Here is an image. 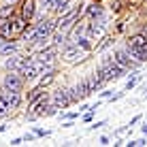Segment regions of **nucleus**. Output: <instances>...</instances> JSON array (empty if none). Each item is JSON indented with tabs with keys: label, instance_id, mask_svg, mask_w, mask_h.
Here are the masks:
<instances>
[{
	"label": "nucleus",
	"instance_id": "nucleus-1",
	"mask_svg": "<svg viewBox=\"0 0 147 147\" xmlns=\"http://www.w3.org/2000/svg\"><path fill=\"white\" fill-rule=\"evenodd\" d=\"M51 102L58 109L64 111V109H68L70 105L79 102V96H77V92H75V88H60V90H55V92L51 94Z\"/></svg>",
	"mask_w": 147,
	"mask_h": 147
},
{
	"label": "nucleus",
	"instance_id": "nucleus-2",
	"mask_svg": "<svg viewBox=\"0 0 147 147\" xmlns=\"http://www.w3.org/2000/svg\"><path fill=\"white\" fill-rule=\"evenodd\" d=\"M81 13H83L81 4H77L75 9H70V11H66V13H62L58 19H55V28H58V30H68V28H73L75 24L79 22Z\"/></svg>",
	"mask_w": 147,
	"mask_h": 147
},
{
	"label": "nucleus",
	"instance_id": "nucleus-3",
	"mask_svg": "<svg viewBox=\"0 0 147 147\" xmlns=\"http://www.w3.org/2000/svg\"><path fill=\"white\" fill-rule=\"evenodd\" d=\"M62 58L70 64H77V62H83L85 60V51L75 45L73 38H68L66 43H64V47H62Z\"/></svg>",
	"mask_w": 147,
	"mask_h": 147
},
{
	"label": "nucleus",
	"instance_id": "nucleus-4",
	"mask_svg": "<svg viewBox=\"0 0 147 147\" xmlns=\"http://www.w3.org/2000/svg\"><path fill=\"white\" fill-rule=\"evenodd\" d=\"M113 58H115V62L121 64L126 70H136V68H139V64H141V62H136L132 55L126 51V47H124V49H115V51H113Z\"/></svg>",
	"mask_w": 147,
	"mask_h": 147
},
{
	"label": "nucleus",
	"instance_id": "nucleus-5",
	"mask_svg": "<svg viewBox=\"0 0 147 147\" xmlns=\"http://www.w3.org/2000/svg\"><path fill=\"white\" fill-rule=\"evenodd\" d=\"M24 83H26V79L19 73H9V75H4V79H2V85L7 90H24Z\"/></svg>",
	"mask_w": 147,
	"mask_h": 147
},
{
	"label": "nucleus",
	"instance_id": "nucleus-6",
	"mask_svg": "<svg viewBox=\"0 0 147 147\" xmlns=\"http://www.w3.org/2000/svg\"><path fill=\"white\" fill-rule=\"evenodd\" d=\"M75 92H77V96H79V102L83 98H88L90 94H94V85H92V79H81L77 85H75Z\"/></svg>",
	"mask_w": 147,
	"mask_h": 147
},
{
	"label": "nucleus",
	"instance_id": "nucleus-7",
	"mask_svg": "<svg viewBox=\"0 0 147 147\" xmlns=\"http://www.w3.org/2000/svg\"><path fill=\"white\" fill-rule=\"evenodd\" d=\"M55 55H58V45H49V47H43V49H38L36 58H38V60H43L45 64H53Z\"/></svg>",
	"mask_w": 147,
	"mask_h": 147
},
{
	"label": "nucleus",
	"instance_id": "nucleus-8",
	"mask_svg": "<svg viewBox=\"0 0 147 147\" xmlns=\"http://www.w3.org/2000/svg\"><path fill=\"white\" fill-rule=\"evenodd\" d=\"M126 51H128L136 62H147V47H141V45H132L126 43Z\"/></svg>",
	"mask_w": 147,
	"mask_h": 147
},
{
	"label": "nucleus",
	"instance_id": "nucleus-9",
	"mask_svg": "<svg viewBox=\"0 0 147 147\" xmlns=\"http://www.w3.org/2000/svg\"><path fill=\"white\" fill-rule=\"evenodd\" d=\"M34 11H36L34 0H22V4H19V13H22V17H26L28 22H32V19H34Z\"/></svg>",
	"mask_w": 147,
	"mask_h": 147
},
{
	"label": "nucleus",
	"instance_id": "nucleus-10",
	"mask_svg": "<svg viewBox=\"0 0 147 147\" xmlns=\"http://www.w3.org/2000/svg\"><path fill=\"white\" fill-rule=\"evenodd\" d=\"M15 51H17V43H15L13 38H4L0 36V55H13Z\"/></svg>",
	"mask_w": 147,
	"mask_h": 147
},
{
	"label": "nucleus",
	"instance_id": "nucleus-11",
	"mask_svg": "<svg viewBox=\"0 0 147 147\" xmlns=\"http://www.w3.org/2000/svg\"><path fill=\"white\" fill-rule=\"evenodd\" d=\"M22 58H24V55H15V53L9 55L7 62H4V68H7L9 73H17L19 66H22Z\"/></svg>",
	"mask_w": 147,
	"mask_h": 147
},
{
	"label": "nucleus",
	"instance_id": "nucleus-12",
	"mask_svg": "<svg viewBox=\"0 0 147 147\" xmlns=\"http://www.w3.org/2000/svg\"><path fill=\"white\" fill-rule=\"evenodd\" d=\"M85 13H88V17H90V19H100V17L105 15V9H102V4L92 2V4L88 7V11H85Z\"/></svg>",
	"mask_w": 147,
	"mask_h": 147
},
{
	"label": "nucleus",
	"instance_id": "nucleus-13",
	"mask_svg": "<svg viewBox=\"0 0 147 147\" xmlns=\"http://www.w3.org/2000/svg\"><path fill=\"white\" fill-rule=\"evenodd\" d=\"M9 92V102H11V111L22 107V90H7Z\"/></svg>",
	"mask_w": 147,
	"mask_h": 147
},
{
	"label": "nucleus",
	"instance_id": "nucleus-14",
	"mask_svg": "<svg viewBox=\"0 0 147 147\" xmlns=\"http://www.w3.org/2000/svg\"><path fill=\"white\" fill-rule=\"evenodd\" d=\"M40 96H45V88H43V85H36L34 90H30V92H28V107H30V105H34Z\"/></svg>",
	"mask_w": 147,
	"mask_h": 147
},
{
	"label": "nucleus",
	"instance_id": "nucleus-15",
	"mask_svg": "<svg viewBox=\"0 0 147 147\" xmlns=\"http://www.w3.org/2000/svg\"><path fill=\"white\" fill-rule=\"evenodd\" d=\"M68 7H70V0H53V9H51V11L58 13V15H62V13L68 11Z\"/></svg>",
	"mask_w": 147,
	"mask_h": 147
},
{
	"label": "nucleus",
	"instance_id": "nucleus-16",
	"mask_svg": "<svg viewBox=\"0 0 147 147\" xmlns=\"http://www.w3.org/2000/svg\"><path fill=\"white\" fill-rule=\"evenodd\" d=\"M141 81V75L136 73V70H132V75H130V79L126 81V92H130V90H134V85Z\"/></svg>",
	"mask_w": 147,
	"mask_h": 147
},
{
	"label": "nucleus",
	"instance_id": "nucleus-17",
	"mask_svg": "<svg viewBox=\"0 0 147 147\" xmlns=\"http://www.w3.org/2000/svg\"><path fill=\"white\" fill-rule=\"evenodd\" d=\"M13 7H15V4H9V2H4L2 7H0V17L9 19V17L13 15Z\"/></svg>",
	"mask_w": 147,
	"mask_h": 147
},
{
	"label": "nucleus",
	"instance_id": "nucleus-18",
	"mask_svg": "<svg viewBox=\"0 0 147 147\" xmlns=\"http://www.w3.org/2000/svg\"><path fill=\"white\" fill-rule=\"evenodd\" d=\"M113 43H115V38H113V36H105V38H102V43L96 45V51H105V49H109Z\"/></svg>",
	"mask_w": 147,
	"mask_h": 147
},
{
	"label": "nucleus",
	"instance_id": "nucleus-19",
	"mask_svg": "<svg viewBox=\"0 0 147 147\" xmlns=\"http://www.w3.org/2000/svg\"><path fill=\"white\" fill-rule=\"evenodd\" d=\"M53 79H55V75H53V73H45L43 77H40V81H38V85H43V88H47V85L51 83Z\"/></svg>",
	"mask_w": 147,
	"mask_h": 147
},
{
	"label": "nucleus",
	"instance_id": "nucleus-20",
	"mask_svg": "<svg viewBox=\"0 0 147 147\" xmlns=\"http://www.w3.org/2000/svg\"><path fill=\"white\" fill-rule=\"evenodd\" d=\"M38 7L43 11H51L53 9V0H38Z\"/></svg>",
	"mask_w": 147,
	"mask_h": 147
},
{
	"label": "nucleus",
	"instance_id": "nucleus-21",
	"mask_svg": "<svg viewBox=\"0 0 147 147\" xmlns=\"http://www.w3.org/2000/svg\"><path fill=\"white\" fill-rule=\"evenodd\" d=\"M126 145H128V147H139V145H147V139H134V141H128Z\"/></svg>",
	"mask_w": 147,
	"mask_h": 147
},
{
	"label": "nucleus",
	"instance_id": "nucleus-22",
	"mask_svg": "<svg viewBox=\"0 0 147 147\" xmlns=\"http://www.w3.org/2000/svg\"><path fill=\"white\" fill-rule=\"evenodd\" d=\"M34 134L38 136V139H45V136L51 134V130H43V128H34Z\"/></svg>",
	"mask_w": 147,
	"mask_h": 147
},
{
	"label": "nucleus",
	"instance_id": "nucleus-23",
	"mask_svg": "<svg viewBox=\"0 0 147 147\" xmlns=\"http://www.w3.org/2000/svg\"><path fill=\"white\" fill-rule=\"evenodd\" d=\"M102 126H107V119H102V121H94L92 126H88V130H98V128H102Z\"/></svg>",
	"mask_w": 147,
	"mask_h": 147
},
{
	"label": "nucleus",
	"instance_id": "nucleus-24",
	"mask_svg": "<svg viewBox=\"0 0 147 147\" xmlns=\"http://www.w3.org/2000/svg\"><path fill=\"white\" fill-rule=\"evenodd\" d=\"M83 121H85V124H92V121H94V111H92V109L83 115Z\"/></svg>",
	"mask_w": 147,
	"mask_h": 147
},
{
	"label": "nucleus",
	"instance_id": "nucleus-25",
	"mask_svg": "<svg viewBox=\"0 0 147 147\" xmlns=\"http://www.w3.org/2000/svg\"><path fill=\"white\" fill-rule=\"evenodd\" d=\"M36 139H38V136L34 132H26V134H24V141H36Z\"/></svg>",
	"mask_w": 147,
	"mask_h": 147
},
{
	"label": "nucleus",
	"instance_id": "nucleus-26",
	"mask_svg": "<svg viewBox=\"0 0 147 147\" xmlns=\"http://www.w3.org/2000/svg\"><path fill=\"white\" fill-rule=\"evenodd\" d=\"M60 117H64V119H75V117H79V113H62Z\"/></svg>",
	"mask_w": 147,
	"mask_h": 147
},
{
	"label": "nucleus",
	"instance_id": "nucleus-27",
	"mask_svg": "<svg viewBox=\"0 0 147 147\" xmlns=\"http://www.w3.org/2000/svg\"><path fill=\"white\" fill-rule=\"evenodd\" d=\"M141 119H143L141 115H136V117H132V119H130V124H128V128H130V126H136V124H139Z\"/></svg>",
	"mask_w": 147,
	"mask_h": 147
},
{
	"label": "nucleus",
	"instance_id": "nucleus-28",
	"mask_svg": "<svg viewBox=\"0 0 147 147\" xmlns=\"http://www.w3.org/2000/svg\"><path fill=\"white\" fill-rule=\"evenodd\" d=\"M24 143V136H22V139H11V145L13 147H17V145H22Z\"/></svg>",
	"mask_w": 147,
	"mask_h": 147
},
{
	"label": "nucleus",
	"instance_id": "nucleus-29",
	"mask_svg": "<svg viewBox=\"0 0 147 147\" xmlns=\"http://www.w3.org/2000/svg\"><path fill=\"white\" fill-rule=\"evenodd\" d=\"M98 145H109V136H100V139H98Z\"/></svg>",
	"mask_w": 147,
	"mask_h": 147
},
{
	"label": "nucleus",
	"instance_id": "nucleus-30",
	"mask_svg": "<svg viewBox=\"0 0 147 147\" xmlns=\"http://www.w3.org/2000/svg\"><path fill=\"white\" fill-rule=\"evenodd\" d=\"M111 96H113V92H109V90H105V92H102V98H111Z\"/></svg>",
	"mask_w": 147,
	"mask_h": 147
},
{
	"label": "nucleus",
	"instance_id": "nucleus-31",
	"mask_svg": "<svg viewBox=\"0 0 147 147\" xmlns=\"http://www.w3.org/2000/svg\"><path fill=\"white\" fill-rule=\"evenodd\" d=\"M141 130H143V134H147V121H145L143 126H141Z\"/></svg>",
	"mask_w": 147,
	"mask_h": 147
},
{
	"label": "nucleus",
	"instance_id": "nucleus-32",
	"mask_svg": "<svg viewBox=\"0 0 147 147\" xmlns=\"http://www.w3.org/2000/svg\"><path fill=\"white\" fill-rule=\"evenodd\" d=\"M4 2H9V4H17L19 0H4Z\"/></svg>",
	"mask_w": 147,
	"mask_h": 147
},
{
	"label": "nucleus",
	"instance_id": "nucleus-33",
	"mask_svg": "<svg viewBox=\"0 0 147 147\" xmlns=\"http://www.w3.org/2000/svg\"><path fill=\"white\" fill-rule=\"evenodd\" d=\"M4 130H7V126H0V134H2V132H4Z\"/></svg>",
	"mask_w": 147,
	"mask_h": 147
},
{
	"label": "nucleus",
	"instance_id": "nucleus-34",
	"mask_svg": "<svg viewBox=\"0 0 147 147\" xmlns=\"http://www.w3.org/2000/svg\"><path fill=\"white\" fill-rule=\"evenodd\" d=\"M2 117H4V115H2V109H0V119H2Z\"/></svg>",
	"mask_w": 147,
	"mask_h": 147
},
{
	"label": "nucleus",
	"instance_id": "nucleus-35",
	"mask_svg": "<svg viewBox=\"0 0 147 147\" xmlns=\"http://www.w3.org/2000/svg\"><path fill=\"white\" fill-rule=\"evenodd\" d=\"M143 94H145V96H147V88H145V90H143Z\"/></svg>",
	"mask_w": 147,
	"mask_h": 147
}]
</instances>
